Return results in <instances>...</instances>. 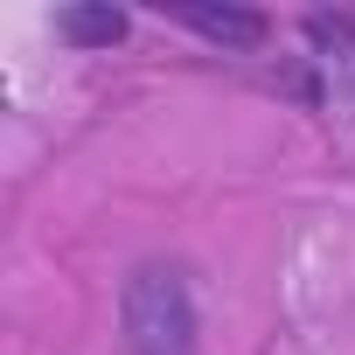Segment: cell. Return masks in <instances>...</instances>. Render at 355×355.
<instances>
[{
	"mask_svg": "<svg viewBox=\"0 0 355 355\" xmlns=\"http://www.w3.org/2000/svg\"><path fill=\"white\" fill-rule=\"evenodd\" d=\"M119 341L125 355H202V293L189 258H132L119 279Z\"/></svg>",
	"mask_w": 355,
	"mask_h": 355,
	"instance_id": "6da1fadb",
	"label": "cell"
},
{
	"mask_svg": "<svg viewBox=\"0 0 355 355\" xmlns=\"http://www.w3.org/2000/svg\"><path fill=\"white\" fill-rule=\"evenodd\" d=\"M160 21L182 28V35H196V42H209V49H223V56H258L272 42V15H258V8H216V0H196V8H160Z\"/></svg>",
	"mask_w": 355,
	"mask_h": 355,
	"instance_id": "7a4b0ae2",
	"label": "cell"
},
{
	"mask_svg": "<svg viewBox=\"0 0 355 355\" xmlns=\"http://www.w3.org/2000/svg\"><path fill=\"white\" fill-rule=\"evenodd\" d=\"M56 42L63 49H119L125 42V28H132V15L125 8H112V0H70V8H56Z\"/></svg>",
	"mask_w": 355,
	"mask_h": 355,
	"instance_id": "277c9868",
	"label": "cell"
},
{
	"mask_svg": "<svg viewBox=\"0 0 355 355\" xmlns=\"http://www.w3.org/2000/svg\"><path fill=\"white\" fill-rule=\"evenodd\" d=\"M300 35H306V84H300V98L306 105H327L334 98V70L348 77V98H355V15H306L300 21Z\"/></svg>",
	"mask_w": 355,
	"mask_h": 355,
	"instance_id": "3957f363",
	"label": "cell"
}]
</instances>
